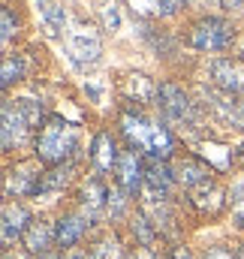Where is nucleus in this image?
I'll use <instances>...</instances> for the list:
<instances>
[{"instance_id":"7c9ffc66","label":"nucleus","mask_w":244,"mask_h":259,"mask_svg":"<svg viewBox=\"0 0 244 259\" xmlns=\"http://www.w3.org/2000/svg\"><path fill=\"white\" fill-rule=\"evenodd\" d=\"M136 259H157V256H136Z\"/></svg>"},{"instance_id":"a878e982","label":"nucleus","mask_w":244,"mask_h":259,"mask_svg":"<svg viewBox=\"0 0 244 259\" xmlns=\"http://www.w3.org/2000/svg\"><path fill=\"white\" fill-rule=\"evenodd\" d=\"M66 259H91V256H88L85 250H69V253H66Z\"/></svg>"},{"instance_id":"f3484780","label":"nucleus","mask_w":244,"mask_h":259,"mask_svg":"<svg viewBox=\"0 0 244 259\" xmlns=\"http://www.w3.org/2000/svg\"><path fill=\"white\" fill-rule=\"evenodd\" d=\"M69 178H72V166L69 163L66 166H52L39 178V193H58V190H63L69 184Z\"/></svg>"},{"instance_id":"f8f14e48","label":"nucleus","mask_w":244,"mask_h":259,"mask_svg":"<svg viewBox=\"0 0 244 259\" xmlns=\"http://www.w3.org/2000/svg\"><path fill=\"white\" fill-rule=\"evenodd\" d=\"M36 12L43 18V27L49 36H63V27H66V9H63L58 0H36Z\"/></svg>"},{"instance_id":"393cba45","label":"nucleus","mask_w":244,"mask_h":259,"mask_svg":"<svg viewBox=\"0 0 244 259\" xmlns=\"http://www.w3.org/2000/svg\"><path fill=\"white\" fill-rule=\"evenodd\" d=\"M205 259H235V253H232V250H226V247H211Z\"/></svg>"},{"instance_id":"ddd939ff","label":"nucleus","mask_w":244,"mask_h":259,"mask_svg":"<svg viewBox=\"0 0 244 259\" xmlns=\"http://www.w3.org/2000/svg\"><path fill=\"white\" fill-rule=\"evenodd\" d=\"M211 75H214V81H217L223 91H229V94H244V66L229 64V61H217V64L211 66Z\"/></svg>"},{"instance_id":"bb28decb","label":"nucleus","mask_w":244,"mask_h":259,"mask_svg":"<svg viewBox=\"0 0 244 259\" xmlns=\"http://www.w3.org/2000/svg\"><path fill=\"white\" fill-rule=\"evenodd\" d=\"M178 259H193L190 253H184V250H178Z\"/></svg>"},{"instance_id":"20e7f679","label":"nucleus","mask_w":244,"mask_h":259,"mask_svg":"<svg viewBox=\"0 0 244 259\" xmlns=\"http://www.w3.org/2000/svg\"><path fill=\"white\" fill-rule=\"evenodd\" d=\"M157 106H160L163 118L178 124V127H196V121H199L196 106L190 103V97L178 84H160L157 88Z\"/></svg>"},{"instance_id":"cd10ccee","label":"nucleus","mask_w":244,"mask_h":259,"mask_svg":"<svg viewBox=\"0 0 244 259\" xmlns=\"http://www.w3.org/2000/svg\"><path fill=\"white\" fill-rule=\"evenodd\" d=\"M238 160H241V163H244V145H241V148H238Z\"/></svg>"},{"instance_id":"f257e3e1","label":"nucleus","mask_w":244,"mask_h":259,"mask_svg":"<svg viewBox=\"0 0 244 259\" xmlns=\"http://www.w3.org/2000/svg\"><path fill=\"white\" fill-rule=\"evenodd\" d=\"M121 130H124V136L130 139V145L139 148V151H145L148 157L166 160V157L175 151V139H172V133L163 127V124L145 118V115H133V112L121 115Z\"/></svg>"},{"instance_id":"c756f323","label":"nucleus","mask_w":244,"mask_h":259,"mask_svg":"<svg viewBox=\"0 0 244 259\" xmlns=\"http://www.w3.org/2000/svg\"><path fill=\"white\" fill-rule=\"evenodd\" d=\"M235 259H244V250H238V253H235Z\"/></svg>"},{"instance_id":"4468645a","label":"nucleus","mask_w":244,"mask_h":259,"mask_svg":"<svg viewBox=\"0 0 244 259\" xmlns=\"http://www.w3.org/2000/svg\"><path fill=\"white\" fill-rule=\"evenodd\" d=\"M85 232H88V223L78 214H66V217L58 220V226H55V235H58V244L61 247H75Z\"/></svg>"},{"instance_id":"b1692460","label":"nucleus","mask_w":244,"mask_h":259,"mask_svg":"<svg viewBox=\"0 0 244 259\" xmlns=\"http://www.w3.org/2000/svg\"><path fill=\"white\" fill-rule=\"evenodd\" d=\"M12 33H15L12 12H9V9H3V42H9V39H12Z\"/></svg>"},{"instance_id":"9d476101","label":"nucleus","mask_w":244,"mask_h":259,"mask_svg":"<svg viewBox=\"0 0 244 259\" xmlns=\"http://www.w3.org/2000/svg\"><path fill=\"white\" fill-rule=\"evenodd\" d=\"M52 241H58V235H55L52 223H46V220H33V223L27 226V232H24V247H27L30 253L46 256L49 247H52Z\"/></svg>"},{"instance_id":"39448f33","label":"nucleus","mask_w":244,"mask_h":259,"mask_svg":"<svg viewBox=\"0 0 244 259\" xmlns=\"http://www.w3.org/2000/svg\"><path fill=\"white\" fill-rule=\"evenodd\" d=\"M235 39V27L223 18H202L190 27V46L202 52H223Z\"/></svg>"},{"instance_id":"2eb2a0df","label":"nucleus","mask_w":244,"mask_h":259,"mask_svg":"<svg viewBox=\"0 0 244 259\" xmlns=\"http://www.w3.org/2000/svg\"><path fill=\"white\" fill-rule=\"evenodd\" d=\"M94 166L97 169H112V166H118V160H121V154H118V148H115V139L109 136V133H100L97 139H94Z\"/></svg>"},{"instance_id":"f03ea898","label":"nucleus","mask_w":244,"mask_h":259,"mask_svg":"<svg viewBox=\"0 0 244 259\" xmlns=\"http://www.w3.org/2000/svg\"><path fill=\"white\" fill-rule=\"evenodd\" d=\"M75 148H78V130L58 115L46 118V124L36 133V157L46 166H63L75 154Z\"/></svg>"},{"instance_id":"423d86ee","label":"nucleus","mask_w":244,"mask_h":259,"mask_svg":"<svg viewBox=\"0 0 244 259\" xmlns=\"http://www.w3.org/2000/svg\"><path fill=\"white\" fill-rule=\"evenodd\" d=\"M66 52H69V61L85 69V66H94L100 61V33L91 27V24H72L69 33H66Z\"/></svg>"},{"instance_id":"5701e85b","label":"nucleus","mask_w":244,"mask_h":259,"mask_svg":"<svg viewBox=\"0 0 244 259\" xmlns=\"http://www.w3.org/2000/svg\"><path fill=\"white\" fill-rule=\"evenodd\" d=\"M151 3H154V12L157 15H172L181 6V0H151Z\"/></svg>"},{"instance_id":"a211bd4d","label":"nucleus","mask_w":244,"mask_h":259,"mask_svg":"<svg viewBox=\"0 0 244 259\" xmlns=\"http://www.w3.org/2000/svg\"><path fill=\"white\" fill-rule=\"evenodd\" d=\"M211 178V172L202 166V163H196V160H184V163H178V181H181L184 187H199V184H205Z\"/></svg>"},{"instance_id":"9b49d317","label":"nucleus","mask_w":244,"mask_h":259,"mask_svg":"<svg viewBox=\"0 0 244 259\" xmlns=\"http://www.w3.org/2000/svg\"><path fill=\"white\" fill-rule=\"evenodd\" d=\"M190 202H193L202 214H217V211L223 208V190L208 178L205 184H199V187L190 190Z\"/></svg>"},{"instance_id":"c85d7f7f","label":"nucleus","mask_w":244,"mask_h":259,"mask_svg":"<svg viewBox=\"0 0 244 259\" xmlns=\"http://www.w3.org/2000/svg\"><path fill=\"white\" fill-rule=\"evenodd\" d=\"M3 259H27V256H12V253H6Z\"/></svg>"},{"instance_id":"412c9836","label":"nucleus","mask_w":244,"mask_h":259,"mask_svg":"<svg viewBox=\"0 0 244 259\" xmlns=\"http://www.w3.org/2000/svg\"><path fill=\"white\" fill-rule=\"evenodd\" d=\"M24 75V61L21 58H6L3 61V84H12Z\"/></svg>"},{"instance_id":"dca6fc26","label":"nucleus","mask_w":244,"mask_h":259,"mask_svg":"<svg viewBox=\"0 0 244 259\" xmlns=\"http://www.w3.org/2000/svg\"><path fill=\"white\" fill-rule=\"evenodd\" d=\"M145 181L151 184V190H157L160 196H166L169 193V187H172V172L166 169L163 160L151 157V160L145 163Z\"/></svg>"},{"instance_id":"2f4dec72","label":"nucleus","mask_w":244,"mask_h":259,"mask_svg":"<svg viewBox=\"0 0 244 259\" xmlns=\"http://www.w3.org/2000/svg\"><path fill=\"white\" fill-rule=\"evenodd\" d=\"M43 259H58V256H43Z\"/></svg>"},{"instance_id":"4be33fe9","label":"nucleus","mask_w":244,"mask_h":259,"mask_svg":"<svg viewBox=\"0 0 244 259\" xmlns=\"http://www.w3.org/2000/svg\"><path fill=\"white\" fill-rule=\"evenodd\" d=\"M229 202H232V214H235V220L244 226V178L232 187V199H229Z\"/></svg>"},{"instance_id":"6ab92c4d","label":"nucleus","mask_w":244,"mask_h":259,"mask_svg":"<svg viewBox=\"0 0 244 259\" xmlns=\"http://www.w3.org/2000/svg\"><path fill=\"white\" fill-rule=\"evenodd\" d=\"M78 199H82V205H85L88 211H100V208L109 202V190H106V184H100L97 178H91V181L82 187Z\"/></svg>"},{"instance_id":"6e6552de","label":"nucleus","mask_w":244,"mask_h":259,"mask_svg":"<svg viewBox=\"0 0 244 259\" xmlns=\"http://www.w3.org/2000/svg\"><path fill=\"white\" fill-rule=\"evenodd\" d=\"M39 178L43 172L30 163H21L9 172L6 178V193H15V196H30V193H39Z\"/></svg>"},{"instance_id":"1a4fd4ad","label":"nucleus","mask_w":244,"mask_h":259,"mask_svg":"<svg viewBox=\"0 0 244 259\" xmlns=\"http://www.w3.org/2000/svg\"><path fill=\"white\" fill-rule=\"evenodd\" d=\"M27 220H30V214L24 211V205L6 202L3 205V244H12L15 238H21L27 232V226H30Z\"/></svg>"},{"instance_id":"0eeeda50","label":"nucleus","mask_w":244,"mask_h":259,"mask_svg":"<svg viewBox=\"0 0 244 259\" xmlns=\"http://www.w3.org/2000/svg\"><path fill=\"white\" fill-rule=\"evenodd\" d=\"M118 187L124 193L136 196L142 190V181H145V166L139 163V157L133 151H121V160H118Z\"/></svg>"},{"instance_id":"7ed1b4c3","label":"nucleus","mask_w":244,"mask_h":259,"mask_svg":"<svg viewBox=\"0 0 244 259\" xmlns=\"http://www.w3.org/2000/svg\"><path fill=\"white\" fill-rule=\"evenodd\" d=\"M39 103H30V100H18V103H3V148L12 151L18 148L33 124H39Z\"/></svg>"},{"instance_id":"aec40b11","label":"nucleus","mask_w":244,"mask_h":259,"mask_svg":"<svg viewBox=\"0 0 244 259\" xmlns=\"http://www.w3.org/2000/svg\"><path fill=\"white\" fill-rule=\"evenodd\" d=\"M91 259H121V244L115 241V238H103V241H97L94 247H91Z\"/></svg>"}]
</instances>
